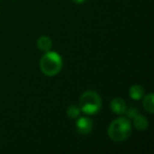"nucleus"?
<instances>
[{
	"mask_svg": "<svg viewBox=\"0 0 154 154\" xmlns=\"http://www.w3.org/2000/svg\"><path fill=\"white\" fill-rule=\"evenodd\" d=\"M132 126L128 118L119 117L110 124L108 128V135L113 141H124L131 135Z\"/></svg>",
	"mask_w": 154,
	"mask_h": 154,
	"instance_id": "nucleus-1",
	"label": "nucleus"
},
{
	"mask_svg": "<svg viewBox=\"0 0 154 154\" xmlns=\"http://www.w3.org/2000/svg\"><path fill=\"white\" fill-rule=\"evenodd\" d=\"M40 70L47 76H55L62 69V58L58 53L53 51L45 52L39 62Z\"/></svg>",
	"mask_w": 154,
	"mask_h": 154,
	"instance_id": "nucleus-2",
	"label": "nucleus"
},
{
	"mask_svg": "<svg viewBox=\"0 0 154 154\" xmlns=\"http://www.w3.org/2000/svg\"><path fill=\"white\" fill-rule=\"evenodd\" d=\"M79 106L80 110L87 115H94L100 111L103 103L98 93L94 91H87L80 96Z\"/></svg>",
	"mask_w": 154,
	"mask_h": 154,
	"instance_id": "nucleus-3",
	"label": "nucleus"
},
{
	"mask_svg": "<svg viewBox=\"0 0 154 154\" xmlns=\"http://www.w3.org/2000/svg\"><path fill=\"white\" fill-rule=\"evenodd\" d=\"M76 130L78 133L82 135H87L92 131L93 129V122L89 117H80L76 120Z\"/></svg>",
	"mask_w": 154,
	"mask_h": 154,
	"instance_id": "nucleus-4",
	"label": "nucleus"
},
{
	"mask_svg": "<svg viewBox=\"0 0 154 154\" xmlns=\"http://www.w3.org/2000/svg\"><path fill=\"white\" fill-rule=\"evenodd\" d=\"M110 107H111V110L115 114L122 115V114H125V112H126V110H127V103L122 98L116 97V98L112 99Z\"/></svg>",
	"mask_w": 154,
	"mask_h": 154,
	"instance_id": "nucleus-5",
	"label": "nucleus"
},
{
	"mask_svg": "<svg viewBox=\"0 0 154 154\" xmlns=\"http://www.w3.org/2000/svg\"><path fill=\"white\" fill-rule=\"evenodd\" d=\"M133 119H134L133 120V125H134L136 130L145 131V130H147L148 127H149V122H148L147 117H145V116L137 114Z\"/></svg>",
	"mask_w": 154,
	"mask_h": 154,
	"instance_id": "nucleus-6",
	"label": "nucleus"
},
{
	"mask_svg": "<svg viewBox=\"0 0 154 154\" xmlns=\"http://www.w3.org/2000/svg\"><path fill=\"white\" fill-rule=\"evenodd\" d=\"M52 45H53V41L49 36H41L37 40V47L42 52L50 51L52 49Z\"/></svg>",
	"mask_w": 154,
	"mask_h": 154,
	"instance_id": "nucleus-7",
	"label": "nucleus"
},
{
	"mask_svg": "<svg viewBox=\"0 0 154 154\" xmlns=\"http://www.w3.org/2000/svg\"><path fill=\"white\" fill-rule=\"evenodd\" d=\"M143 93H145V90L140 85H133L129 89V95L134 100H139L140 98H143Z\"/></svg>",
	"mask_w": 154,
	"mask_h": 154,
	"instance_id": "nucleus-8",
	"label": "nucleus"
},
{
	"mask_svg": "<svg viewBox=\"0 0 154 154\" xmlns=\"http://www.w3.org/2000/svg\"><path fill=\"white\" fill-rule=\"evenodd\" d=\"M154 95L153 93H149L146 95V97L143 98V108L147 112H149L150 114H152L154 112Z\"/></svg>",
	"mask_w": 154,
	"mask_h": 154,
	"instance_id": "nucleus-9",
	"label": "nucleus"
},
{
	"mask_svg": "<svg viewBox=\"0 0 154 154\" xmlns=\"http://www.w3.org/2000/svg\"><path fill=\"white\" fill-rule=\"evenodd\" d=\"M79 114H80V109L75 105L70 106V107L66 109V115H68V117L72 118V119L78 118Z\"/></svg>",
	"mask_w": 154,
	"mask_h": 154,
	"instance_id": "nucleus-10",
	"label": "nucleus"
},
{
	"mask_svg": "<svg viewBox=\"0 0 154 154\" xmlns=\"http://www.w3.org/2000/svg\"><path fill=\"white\" fill-rule=\"evenodd\" d=\"M125 114H127V116H128L129 118H134L135 116L138 114V111H137V109H135L134 107H130L129 109L127 108Z\"/></svg>",
	"mask_w": 154,
	"mask_h": 154,
	"instance_id": "nucleus-11",
	"label": "nucleus"
},
{
	"mask_svg": "<svg viewBox=\"0 0 154 154\" xmlns=\"http://www.w3.org/2000/svg\"><path fill=\"white\" fill-rule=\"evenodd\" d=\"M75 3H77V5H82V3H84L86 0H73Z\"/></svg>",
	"mask_w": 154,
	"mask_h": 154,
	"instance_id": "nucleus-12",
	"label": "nucleus"
}]
</instances>
